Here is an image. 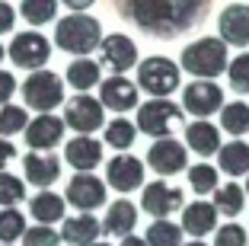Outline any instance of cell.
<instances>
[{
	"mask_svg": "<svg viewBox=\"0 0 249 246\" xmlns=\"http://www.w3.org/2000/svg\"><path fill=\"white\" fill-rule=\"evenodd\" d=\"M246 246H249V243H246Z\"/></svg>",
	"mask_w": 249,
	"mask_h": 246,
	"instance_id": "681fc988",
	"label": "cell"
},
{
	"mask_svg": "<svg viewBox=\"0 0 249 246\" xmlns=\"http://www.w3.org/2000/svg\"><path fill=\"white\" fill-rule=\"evenodd\" d=\"M13 157H16V147L10 144L7 138H0V170L7 167V163H10V160H13Z\"/></svg>",
	"mask_w": 249,
	"mask_h": 246,
	"instance_id": "60d3db41",
	"label": "cell"
},
{
	"mask_svg": "<svg viewBox=\"0 0 249 246\" xmlns=\"http://www.w3.org/2000/svg\"><path fill=\"white\" fill-rule=\"evenodd\" d=\"M179 83H182V71H179L176 61L154 55V58H144L138 64V83L134 87L150 93L154 99H166L169 93H176Z\"/></svg>",
	"mask_w": 249,
	"mask_h": 246,
	"instance_id": "277c9868",
	"label": "cell"
},
{
	"mask_svg": "<svg viewBox=\"0 0 249 246\" xmlns=\"http://www.w3.org/2000/svg\"><path fill=\"white\" fill-rule=\"evenodd\" d=\"M13 93H16V77L10 71H0V106L13 99Z\"/></svg>",
	"mask_w": 249,
	"mask_h": 246,
	"instance_id": "f35d334b",
	"label": "cell"
},
{
	"mask_svg": "<svg viewBox=\"0 0 249 246\" xmlns=\"http://www.w3.org/2000/svg\"><path fill=\"white\" fill-rule=\"evenodd\" d=\"M64 198L61 195H54L52 189H42L38 195H32V202H29V214L36 217V224H58V221H64Z\"/></svg>",
	"mask_w": 249,
	"mask_h": 246,
	"instance_id": "cb8c5ba5",
	"label": "cell"
},
{
	"mask_svg": "<svg viewBox=\"0 0 249 246\" xmlns=\"http://www.w3.org/2000/svg\"><path fill=\"white\" fill-rule=\"evenodd\" d=\"M26 230V217L19 208H0V243H16Z\"/></svg>",
	"mask_w": 249,
	"mask_h": 246,
	"instance_id": "1f68e13d",
	"label": "cell"
},
{
	"mask_svg": "<svg viewBox=\"0 0 249 246\" xmlns=\"http://www.w3.org/2000/svg\"><path fill=\"white\" fill-rule=\"evenodd\" d=\"M220 128L230 131V134H246L249 131V106L246 102H227L220 106Z\"/></svg>",
	"mask_w": 249,
	"mask_h": 246,
	"instance_id": "f546056e",
	"label": "cell"
},
{
	"mask_svg": "<svg viewBox=\"0 0 249 246\" xmlns=\"http://www.w3.org/2000/svg\"><path fill=\"white\" fill-rule=\"evenodd\" d=\"M214 246H246V230L230 221V224L214 230Z\"/></svg>",
	"mask_w": 249,
	"mask_h": 246,
	"instance_id": "74e56055",
	"label": "cell"
},
{
	"mask_svg": "<svg viewBox=\"0 0 249 246\" xmlns=\"http://www.w3.org/2000/svg\"><path fill=\"white\" fill-rule=\"evenodd\" d=\"M19 13L29 26H45L58 16V0H22Z\"/></svg>",
	"mask_w": 249,
	"mask_h": 246,
	"instance_id": "4dcf8cb0",
	"label": "cell"
},
{
	"mask_svg": "<svg viewBox=\"0 0 249 246\" xmlns=\"http://www.w3.org/2000/svg\"><path fill=\"white\" fill-rule=\"evenodd\" d=\"M3 58H7V48H3V45H0V61H3Z\"/></svg>",
	"mask_w": 249,
	"mask_h": 246,
	"instance_id": "bcb514c9",
	"label": "cell"
},
{
	"mask_svg": "<svg viewBox=\"0 0 249 246\" xmlns=\"http://www.w3.org/2000/svg\"><path fill=\"white\" fill-rule=\"evenodd\" d=\"M22 102L36 112H52V109L64 106V80L58 77L54 71H32L29 77L22 80Z\"/></svg>",
	"mask_w": 249,
	"mask_h": 246,
	"instance_id": "8992f818",
	"label": "cell"
},
{
	"mask_svg": "<svg viewBox=\"0 0 249 246\" xmlns=\"http://www.w3.org/2000/svg\"><path fill=\"white\" fill-rule=\"evenodd\" d=\"M189 186H192L195 195L214 192V189H217V170H214L211 163H195V167L189 170Z\"/></svg>",
	"mask_w": 249,
	"mask_h": 246,
	"instance_id": "836d02e7",
	"label": "cell"
},
{
	"mask_svg": "<svg viewBox=\"0 0 249 246\" xmlns=\"http://www.w3.org/2000/svg\"><path fill=\"white\" fill-rule=\"evenodd\" d=\"M147 246H182V227L173 224L169 217H154V224L147 227Z\"/></svg>",
	"mask_w": 249,
	"mask_h": 246,
	"instance_id": "4316f807",
	"label": "cell"
},
{
	"mask_svg": "<svg viewBox=\"0 0 249 246\" xmlns=\"http://www.w3.org/2000/svg\"><path fill=\"white\" fill-rule=\"evenodd\" d=\"M227 77H230L233 93H240V96L249 93V51H243L240 58L227 61Z\"/></svg>",
	"mask_w": 249,
	"mask_h": 246,
	"instance_id": "d590c367",
	"label": "cell"
},
{
	"mask_svg": "<svg viewBox=\"0 0 249 246\" xmlns=\"http://www.w3.org/2000/svg\"><path fill=\"white\" fill-rule=\"evenodd\" d=\"M211 0H118L124 19L154 38H179L208 16Z\"/></svg>",
	"mask_w": 249,
	"mask_h": 246,
	"instance_id": "6da1fadb",
	"label": "cell"
},
{
	"mask_svg": "<svg viewBox=\"0 0 249 246\" xmlns=\"http://www.w3.org/2000/svg\"><path fill=\"white\" fill-rule=\"evenodd\" d=\"M22 198H26V182H22L19 176L7 173V170H0V205H3V208H13Z\"/></svg>",
	"mask_w": 249,
	"mask_h": 246,
	"instance_id": "e575fe53",
	"label": "cell"
},
{
	"mask_svg": "<svg viewBox=\"0 0 249 246\" xmlns=\"http://www.w3.org/2000/svg\"><path fill=\"white\" fill-rule=\"evenodd\" d=\"M89 246H112V243H103V240H96V243H89Z\"/></svg>",
	"mask_w": 249,
	"mask_h": 246,
	"instance_id": "f6af8a7d",
	"label": "cell"
},
{
	"mask_svg": "<svg viewBox=\"0 0 249 246\" xmlns=\"http://www.w3.org/2000/svg\"><path fill=\"white\" fill-rule=\"evenodd\" d=\"M67 83H71L77 93H87V90L99 87V80H103V67H99V61L93 58H73L71 64H67Z\"/></svg>",
	"mask_w": 249,
	"mask_h": 246,
	"instance_id": "d4e9b609",
	"label": "cell"
},
{
	"mask_svg": "<svg viewBox=\"0 0 249 246\" xmlns=\"http://www.w3.org/2000/svg\"><path fill=\"white\" fill-rule=\"evenodd\" d=\"M224 106V90L214 80H195L182 90V112L195 118H208Z\"/></svg>",
	"mask_w": 249,
	"mask_h": 246,
	"instance_id": "9c48e42d",
	"label": "cell"
},
{
	"mask_svg": "<svg viewBox=\"0 0 249 246\" xmlns=\"http://www.w3.org/2000/svg\"><path fill=\"white\" fill-rule=\"evenodd\" d=\"M26 122H29V115H26L22 106H10V102L0 106V138H13V134H19V131L26 128Z\"/></svg>",
	"mask_w": 249,
	"mask_h": 246,
	"instance_id": "d6a6232c",
	"label": "cell"
},
{
	"mask_svg": "<svg viewBox=\"0 0 249 246\" xmlns=\"http://www.w3.org/2000/svg\"><path fill=\"white\" fill-rule=\"evenodd\" d=\"M147 163L160 176H176L189 167V153H185V144H179L176 138H157L147 151Z\"/></svg>",
	"mask_w": 249,
	"mask_h": 246,
	"instance_id": "4fadbf2b",
	"label": "cell"
},
{
	"mask_svg": "<svg viewBox=\"0 0 249 246\" xmlns=\"http://www.w3.org/2000/svg\"><path fill=\"white\" fill-rule=\"evenodd\" d=\"M99 102H103V109H112L118 115L131 112L138 106V87L122 74H112L109 80H99Z\"/></svg>",
	"mask_w": 249,
	"mask_h": 246,
	"instance_id": "e0dca14e",
	"label": "cell"
},
{
	"mask_svg": "<svg viewBox=\"0 0 249 246\" xmlns=\"http://www.w3.org/2000/svg\"><path fill=\"white\" fill-rule=\"evenodd\" d=\"M106 128V144L115 147V151H128V147L134 144V138H138V128H134V122H128V118H112L109 125H103Z\"/></svg>",
	"mask_w": 249,
	"mask_h": 246,
	"instance_id": "f1b7e54d",
	"label": "cell"
},
{
	"mask_svg": "<svg viewBox=\"0 0 249 246\" xmlns=\"http://www.w3.org/2000/svg\"><path fill=\"white\" fill-rule=\"evenodd\" d=\"M185 144L192 147V153H201V157H211L220 147V128L211 125L208 118H195L192 125H185Z\"/></svg>",
	"mask_w": 249,
	"mask_h": 246,
	"instance_id": "7402d4cb",
	"label": "cell"
},
{
	"mask_svg": "<svg viewBox=\"0 0 249 246\" xmlns=\"http://www.w3.org/2000/svg\"><path fill=\"white\" fill-rule=\"evenodd\" d=\"M138 224V205L128 202V198H118V202L109 205L103 217V233H112V237H128Z\"/></svg>",
	"mask_w": 249,
	"mask_h": 246,
	"instance_id": "603a6c76",
	"label": "cell"
},
{
	"mask_svg": "<svg viewBox=\"0 0 249 246\" xmlns=\"http://www.w3.org/2000/svg\"><path fill=\"white\" fill-rule=\"evenodd\" d=\"M182 205H185L182 189L166 186L163 179L147 182V186H144V192H141V208H144L150 217H169L173 211H179V208H182Z\"/></svg>",
	"mask_w": 249,
	"mask_h": 246,
	"instance_id": "5bb4252c",
	"label": "cell"
},
{
	"mask_svg": "<svg viewBox=\"0 0 249 246\" xmlns=\"http://www.w3.org/2000/svg\"><path fill=\"white\" fill-rule=\"evenodd\" d=\"M13 26H16V10L10 7L7 0H0V36L3 32H13Z\"/></svg>",
	"mask_w": 249,
	"mask_h": 246,
	"instance_id": "ab89813d",
	"label": "cell"
},
{
	"mask_svg": "<svg viewBox=\"0 0 249 246\" xmlns=\"http://www.w3.org/2000/svg\"><path fill=\"white\" fill-rule=\"evenodd\" d=\"M217 29L220 42L233 45V48H246L249 45V7L246 3H230L220 10L217 16Z\"/></svg>",
	"mask_w": 249,
	"mask_h": 246,
	"instance_id": "2e32d148",
	"label": "cell"
},
{
	"mask_svg": "<svg viewBox=\"0 0 249 246\" xmlns=\"http://www.w3.org/2000/svg\"><path fill=\"white\" fill-rule=\"evenodd\" d=\"M134 128H141V134H150V138H169L176 128H185V112L169 99L141 102Z\"/></svg>",
	"mask_w": 249,
	"mask_h": 246,
	"instance_id": "5b68a950",
	"label": "cell"
},
{
	"mask_svg": "<svg viewBox=\"0 0 249 246\" xmlns=\"http://www.w3.org/2000/svg\"><path fill=\"white\" fill-rule=\"evenodd\" d=\"M64 125L77 134H93L96 128L106 125V109L99 99L87 93H77L73 99H64Z\"/></svg>",
	"mask_w": 249,
	"mask_h": 246,
	"instance_id": "ba28073f",
	"label": "cell"
},
{
	"mask_svg": "<svg viewBox=\"0 0 249 246\" xmlns=\"http://www.w3.org/2000/svg\"><path fill=\"white\" fill-rule=\"evenodd\" d=\"M182 246H208V243H201V240H192V243H182Z\"/></svg>",
	"mask_w": 249,
	"mask_h": 246,
	"instance_id": "ee69618b",
	"label": "cell"
},
{
	"mask_svg": "<svg viewBox=\"0 0 249 246\" xmlns=\"http://www.w3.org/2000/svg\"><path fill=\"white\" fill-rule=\"evenodd\" d=\"M227 45L220 42L217 36H205V38H195L192 45L182 48V58H179V71L192 74V77H201V80H211L220 77L227 71Z\"/></svg>",
	"mask_w": 249,
	"mask_h": 246,
	"instance_id": "3957f363",
	"label": "cell"
},
{
	"mask_svg": "<svg viewBox=\"0 0 249 246\" xmlns=\"http://www.w3.org/2000/svg\"><path fill=\"white\" fill-rule=\"evenodd\" d=\"M122 246H147L141 237H134V233H128V237H122Z\"/></svg>",
	"mask_w": 249,
	"mask_h": 246,
	"instance_id": "7bdbcfd3",
	"label": "cell"
},
{
	"mask_svg": "<svg viewBox=\"0 0 249 246\" xmlns=\"http://www.w3.org/2000/svg\"><path fill=\"white\" fill-rule=\"evenodd\" d=\"M64 118L52 115V112H38L36 118H29L26 122V128H22V134H26V144L32 147V151H54V147L64 141Z\"/></svg>",
	"mask_w": 249,
	"mask_h": 246,
	"instance_id": "7c38bea8",
	"label": "cell"
},
{
	"mask_svg": "<svg viewBox=\"0 0 249 246\" xmlns=\"http://www.w3.org/2000/svg\"><path fill=\"white\" fill-rule=\"evenodd\" d=\"M243 202H246V192H243V186H236V182H227V186L214 189V208H217V214H227V217H236L243 211Z\"/></svg>",
	"mask_w": 249,
	"mask_h": 246,
	"instance_id": "83f0119b",
	"label": "cell"
},
{
	"mask_svg": "<svg viewBox=\"0 0 249 246\" xmlns=\"http://www.w3.org/2000/svg\"><path fill=\"white\" fill-rule=\"evenodd\" d=\"M182 233H192L195 240L208 237V233L217 230V208L211 202H192L182 205Z\"/></svg>",
	"mask_w": 249,
	"mask_h": 246,
	"instance_id": "44dd1931",
	"label": "cell"
},
{
	"mask_svg": "<svg viewBox=\"0 0 249 246\" xmlns=\"http://www.w3.org/2000/svg\"><path fill=\"white\" fill-rule=\"evenodd\" d=\"M217 167L227 176H243L249 173V144L246 141H230V144L217 147Z\"/></svg>",
	"mask_w": 249,
	"mask_h": 246,
	"instance_id": "484cf974",
	"label": "cell"
},
{
	"mask_svg": "<svg viewBox=\"0 0 249 246\" xmlns=\"http://www.w3.org/2000/svg\"><path fill=\"white\" fill-rule=\"evenodd\" d=\"M106 179L115 192H134L144 186V163L134 153H115L106 163Z\"/></svg>",
	"mask_w": 249,
	"mask_h": 246,
	"instance_id": "9a60e30c",
	"label": "cell"
},
{
	"mask_svg": "<svg viewBox=\"0 0 249 246\" xmlns=\"http://www.w3.org/2000/svg\"><path fill=\"white\" fill-rule=\"evenodd\" d=\"M0 246H13V243H0Z\"/></svg>",
	"mask_w": 249,
	"mask_h": 246,
	"instance_id": "c3c4849f",
	"label": "cell"
},
{
	"mask_svg": "<svg viewBox=\"0 0 249 246\" xmlns=\"http://www.w3.org/2000/svg\"><path fill=\"white\" fill-rule=\"evenodd\" d=\"M64 160L77 173H93L103 163V144L93 134H77V138H71L64 144Z\"/></svg>",
	"mask_w": 249,
	"mask_h": 246,
	"instance_id": "d6986e66",
	"label": "cell"
},
{
	"mask_svg": "<svg viewBox=\"0 0 249 246\" xmlns=\"http://www.w3.org/2000/svg\"><path fill=\"white\" fill-rule=\"evenodd\" d=\"M22 173H26V182L48 189L61 179V157L58 153H45V151H32L22 157Z\"/></svg>",
	"mask_w": 249,
	"mask_h": 246,
	"instance_id": "ac0fdd59",
	"label": "cell"
},
{
	"mask_svg": "<svg viewBox=\"0 0 249 246\" xmlns=\"http://www.w3.org/2000/svg\"><path fill=\"white\" fill-rule=\"evenodd\" d=\"M246 176H249V173H246ZM243 192H246V195H249V179H246V189H243Z\"/></svg>",
	"mask_w": 249,
	"mask_h": 246,
	"instance_id": "7dc6e473",
	"label": "cell"
},
{
	"mask_svg": "<svg viewBox=\"0 0 249 246\" xmlns=\"http://www.w3.org/2000/svg\"><path fill=\"white\" fill-rule=\"evenodd\" d=\"M58 3H64V7L71 10V13H87V10L93 7L96 0H58Z\"/></svg>",
	"mask_w": 249,
	"mask_h": 246,
	"instance_id": "b9f144b4",
	"label": "cell"
},
{
	"mask_svg": "<svg viewBox=\"0 0 249 246\" xmlns=\"http://www.w3.org/2000/svg\"><path fill=\"white\" fill-rule=\"evenodd\" d=\"M7 55L22 71H42L48 64V58H52V42L42 32H19V36H13Z\"/></svg>",
	"mask_w": 249,
	"mask_h": 246,
	"instance_id": "52a82bcc",
	"label": "cell"
},
{
	"mask_svg": "<svg viewBox=\"0 0 249 246\" xmlns=\"http://www.w3.org/2000/svg\"><path fill=\"white\" fill-rule=\"evenodd\" d=\"M22 246H61V233L52 230L48 224H36L22 230Z\"/></svg>",
	"mask_w": 249,
	"mask_h": 246,
	"instance_id": "8d00e7d4",
	"label": "cell"
},
{
	"mask_svg": "<svg viewBox=\"0 0 249 246\" xmlns=\"http://www.w3.org/2000/svg\"><path fill=\"white\" fill-rule=\"evenodd\" d=\"M99 42H103V22L89 13H71L54 26V45L67 55L87 58L89 51L99 48Z\"/></svg>",
	"mask_w": 249,
	"mask_h": 246,
	"instance_id": "7a4b0ae2",
	"label": "cell"
},
{
	"mask_svg": "<svg viewBox=\"0 0 249 246\" xmlns=\"http://www.w3.org/2000/svg\"><path fill=\"white\" fill-rule=\"evenodd\" d=\"M106 182L96 179L93 173H77L71 182H67V192H64V202L73 205L77 211H96L106 205Z\"/></svg>",
	"mask_w": 249,
	"mask_h": 246,
	"instance_id": "8fae6325",
	"label": "cell"
},
{
	"mask_svg": "<svg viewBox=\"0 0 249 246\" xmlns=\"http://www.w3.org/2000/svg\"><path fill=\"white\" fill-rule=\"evenodd\" d=\"M103 237V224L93 217V211H80L73 217H64V227H61V243L67 246H89Z\"/></svg>",
	"mask_w": 249,
	"mask_h": 246,
	"instance_id": "ffe728a7",
	"label": "cell"
},
{
	"mask_svg": "<svg viewBox=\"0 0 249 246\" xmlns=\"http://www.w3.org/2000/svg\"><path fill=\"white\" fill-rule=\"evenodd\" d=\"M134 64H138V45L124 32L103 36V42H99V67H109L112 74H124Z\"/></svg>",
	"mask_w": 249,
	"mask_h": 246,
	"instance_id": "30bf717a",
	"label": "cell"
}]
</instances>
